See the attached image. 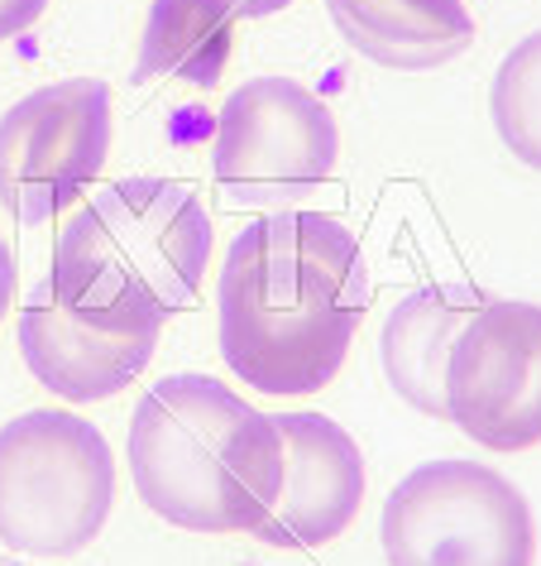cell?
Returning <instances> with one entry per match:
<instances>
[{
  "label": "cell",
  "mask_w": 541,
  "mask_h": 566,
  "mask_svg": "<svg viewBox=\"0 0 541 566\" xmlns=\"http://www.w3.org/2000/svg\"><path fill=\"white\" fill-rule=\"evenodd\" d=\"M374 283L354 231L326 211H268L231 240L216 289L221 356L250 389L307 399L346 365Z\"/></svg>",
  "instance_id": "cell-1"
},
{
  "label": "cell",
  "mask_w": 541,
  "mask_h": 566,
  "mask_svg": "<svg viewBox=\"0 0 541 566\" xmlns=\"http://www.w3.org/2000/svg\"><path fill=\"white\" fill-rule=\"evenodd\" d=\"M130 475L173 528L254 533L283 485V437L221 379L168 375L130 418Z\"/></svg>",
  "instance_id": "cell-2"
},
{
  "label": "cell",
  "mask_w": 541,
  "mask_h": 566,
  "mask_svg": "<svg viewBox=\"0 0 541 566\" xmlns=\"http://www.w3.org/2000/svg\"><path fill=\"white\" fill-rule=\"evenodd\" d=\"M211 264V217L178 178L96 188L53 240L49 293L77 313L168 322L197 307Z\"/></svg>",
  "instance_id": "cell-3"
},
{
  "label": "cell",
  "mask_w": 541,
  "mask_h": 566,
  "mask_svg": "<svg viewBox=\"0 0 541 566\" xmlns=\"http://www.w3.org/2000/svg\"><path fill=\"white\" fill-rule=\"evenodd\" d=\"M116 509V457L87 418L34 408L0 428V543L73 557Z\"/></svg>",
  "instance_id": "cell-4"
},
{
  "label": "cell",
  "mask_w": 541,
  "mask_h": 566,
  "mask_svg": "<svg viewBox=\"0 0 541 566\" xmlns=\"http://www.w3.org/2000/svg\"><path fill=\"white\" fill-rule=\"evenodd\" d=\"M379 547L389 566H532L537 523L494 465L426 461L383 500Z\"/></svg>",
  "instance_id": "cell-5"
},
{
  "label": "cell",
  "mask_w": 541,
  "mask_h": 566,
  "mask_svg": "<svg viewBox=\"0 0 541 566\" xmlns=\"http://www.w3.org/2000/svg\"><path fill=\"white\" fill-rule=\"evenodd\" d=\"M340 164L331 106L293 77H250L216 120L211 174L240 207H293Z\"/></svg>",
  "instance_id": "cell-6"
},
{
  "label": "cell",
  "mask_w": 541,
  "mask_h": 566,
  "mask_svg": "<svg viewBox=\"0 0 541 566\" xmlns=\"http://www.w3.org/2000/svg\"><path fill=\"white\" fill-rule=\"evenodd\" d=\"M110 154V87L63 77L0 116V207L24 226L53 221L92 188Z\"/></svg>",
  "instance_id": "cell-7"
},
{
  "label": "cell",
  "mask_w": 541,
  "mask_h": 566,
  "mask_svg": "<svg viewBox=\"0 0 541 566\" xmlns=\"http://www.w3.org/2000/svg\"><path fill=\"white\" fill-rule=\"evenodd\" d=\"M446 422L489 451L541 442V307L484 303L446 360Z\"/></svg>",
  "instance_id": "cell-8"
},
{
  "label": "cell",
  "mask_w": 541,
  "mask_h": 566,
  "mask_svg": "<svg viewBox=\"0 0 541 566\" xmlns=\"http://www.w3.org/2000/svg\"><path fill=\"white\" fill-rule=\"evenodd\" d=\"M283 485L250 537L274 552H311L336 543L364 504V457L354 437L326 413H278Z\"/></svg>",
  "instance_id": "cell-9"
},
{
  "label": "cell",
  "mask_w": 541,
  "mask_h": 566,
  "mask_svg": "<svg viewBox=\"0 0 541 566\" xmlns=\"http://www.w3.org/2000/svg\"><path fill=\"white\" fill-rule=\"evenodd\" d=\"M163 322L96 317L49 298L20 307V356L30 375L59 399L102 403L130 389L159 350Z\"/></svg>",
  "instance_id": "cell-10"
},
{
  "label": "cell",
  "mask_w": 541,
  "mask_h": 566,
  "mask_svg": "<svg viewBox=\"0 0 541 566\" xmlns=\"http://www.w3.org/2000/svg\"><path fill=\"white\" fill-rule=\"evenodd\" d=\"M326 10L360 59L393 73H426L475 44L465 0H326Z\"/></svg>",
  "instance_id": "cell-11"
},
{
  "label": "cell",
  "mask_w": 541,
  "mask_h": 566,
  "mask_svg": "<svg viewBox=\"0 0 541 566\" xmlns=\"http://www.w3.org/2000/svg\"><path fill=\"white\" fill-rule=\"evenodd\" d=\"M489 303L475 289H432L407 293L403 303L389 313L379 336V360L389 375L393 394L407 408H417L426 418H446V360L455 336L465 332V322Z\"/></svg>",
  "instance_id": "cell-12"
},
{
  "label": "cell",
  "mask_w": 541,
  "mask_h": 566,
  "mask_svg": "<svg viewBox=\"0 0 541 566\" xmlns=\"http://www.w3.org/2000/svg\"><path fill=\"white\" fill-rule=\"evenodd\" d=\"M231 53H235V15H225L216 0H153L145 39H139L135 77L216 87Z\"/></svg>",
  "instance_id": "cell-13"
},
{
  "label": "cell",
  "mask_w": 541,
  "mask_h": 566,
  "mask_svg": "<svg viewBox=\"0 0 541 566\" xmlns=\"http://www.w3.org/2000/svg\"><path fill=\"white\" fill-rule=\"evenodd\" d=\"M489 116L512 159L541 174V30L512 44V53L498 63L489 87Z\"/></svg>",
  "instance_id": "cell-14"
},
{
  "label": "cell",
  "mask_w": 541,
  "mask_h": 566,
  "mask_svg": "<svg viewBox=\"0 0 541 566\" xmlns=\"http://www.w3.org/2000/svg\"><path fill=\"white\" fill-rule=\"evenodd\" d=\"M49 10V0H0V39H15Z\"/></svg>",
  "instance_id": "cell-15"
},
{
  "label": "cell",
  "mask_w": 541,
  "mask_h": 566,
  "mask_svg": "<svg viewBox=\"0 0 541 566\" xmlns=\"http://www.w3.org/2000/svg\"><path fill=\"white\" fill-rule=\"evenodd\" d=\"M15 283H20L15 250H10V240L0 235V317H6V313H10V303H15Z\"/></svg>",
  "instance_id": "cell-16"
},
{
  "label": "cell",
  "mask_w": 541,
  "mask_h": 566,
  "mask_svg": "<svg viewBox=\"0 0 541 566\" xmlns=\"http://www.w3.org/2000/svg\"><path fill=\"white\" fill-rule=\"evenodd\" d=\"M225 15L235 20H264V15H278V10H288L293 0H216Z\"/></svg>",
  "instance_id": "cell-17"
},
{
  "label": "cell",
  "mask_w": 541,
  "mask_h": 566,
  "mask_svg": "<svg viewBox=\"0 0 541 566\" xmlns=\"http://www.w3.org/2000/svg\"><path fill=\"white\" fill-rule=\"evenodd\" d=\"M0 566H24V562H10V557H0Z\"/></svg>",
  "instance_id": "cell-18"
}]
</instances>
